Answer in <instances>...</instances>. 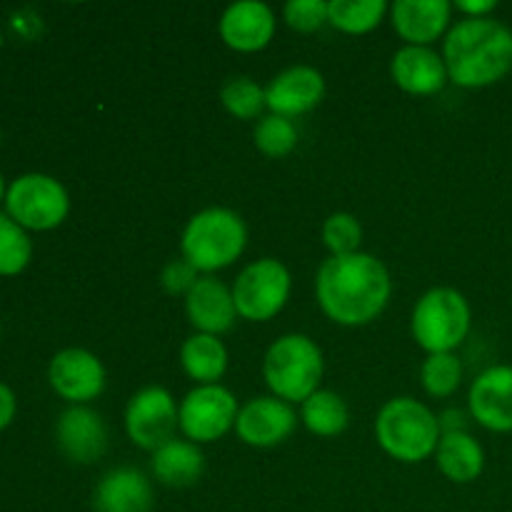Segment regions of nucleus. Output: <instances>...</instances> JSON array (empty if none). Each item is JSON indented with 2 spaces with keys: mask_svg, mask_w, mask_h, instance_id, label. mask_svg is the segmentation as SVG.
Here are the masks:
<instances>
[{
  "mask_svg": "<svg viewBox=\"0 0 512 512\" xmlns=\"http://www.w3.org/2000/svg\"><path fill=\"white\" fill-rule=\"evenodd\" d=\"M375 435L390 458L400 463H420L435 453L443 430L428 405L415 398H393L380 408Z\"/></svg>",
  "mask_w": 512,
  "mask_h": 512,
  "instance_id": "obj_3",
  "label": "nucleus"
},
{
  "mask_svg": "<svg viewBox=\"0 0 512 512\" xmlns=\"http://www.w3.org/2000/svg\"><path fill=\"white\" fill-rule=\"evenodd\" d=\"M290 298V273L280 260L263 258L250 263L233 285L235 310L240 318L263 323L275 318Z\"/></svg>",
  "mask_w": 512,
  "mask_h": 512,
  "instance_id": "obj_8",
  "label": "nucleus"
},
{
  "mask_svg": "<svg viewBox=\"0 0 512 512\" xmlns=\"http://www.w3.org/2000/svg\"><path fill=\"white\" fill-rule=\"evenodd\" d=\"M183 370L200 385H215L228 370V350L218 335L195 333L180 348Z\"/></svg>",
  "mask_w": 512,
  "mask_h": 512,
  "instance_id": "obj_23",
  "label": "nucleus"
},
{
  "mask_svg": "<svg viewBox=\"0 0 512 512\" xmlns=\"http://www.w3.org/2000/svg\"><path fill=\"white\" fill-rule=\"evenodd\" d=\"M198 280V270L188 263V260H170L163 268V275H160V283L168 290L170 295H188L190 288Z\"/></svg>",
  "mask_w": 512,
  "mask_h": 512,
  "instance_id": "obj_32",
  "label": "nucleus"
},
{
  "mask_svg": "<svg viewBox=\"0 0 512 512\" xmlns=\"http://www.w3.org/2000/svg\"><path fill=\"white\" fill-rule=\"evenodd\" d=\"M315 293L323 313L340 325H368L390 300L388 268L370 253L330 255L318 270Z\"/></svg>",
  "mask_w": 512,
  "mask_h": 512,
  "instance_id": "obj_1",
  "label": "nucleus"
},
{
  "mask_svg": "<svg viewBox=\"0 0 512 512\" xmlns=\"http://www.w3.org/2000/svg\"><path fill=\"white\" fill-rule=\"evenodd\" d=\"M185 310H188L190 323L198 328V333L220 335L233 328L238 310H235L233 290L225 288L213 275L195 280L190 293L185 295Z\"/></svg>",
  "mask_w": 512,
  "mask_h": 512,
  "instance_id": "obj_17",
  "label": "nucleus"
},
{
  "mask_svg": "<svg viewBox=\"0 0 512 512\" xmlns=\"http://www.w3.org/2000/svg\"><path fill=\"white\" fill-rule=\"evenodd\" d=\"M470 415L493 433L512 430V368L493 365L470 385Z\"/></svg>",
  "mask_w": 512,
  "mask_h": 512,
  "instance_id": "obj_13",
  "label": "nucleus"
},
{
  "mask_svg": "<svg viewBox=\"0 0 512 512\" xmlns=\"http://www.w3.org/2000/svg\"><path fill=\"white\" fill-rule=\"evenodd\" d=\"M95 512H150L153 488L135 468H115L103 475L93 493Z\"/></svg>",
  "mask_w": 512,
  "mask_h": 512,
  "instance_id": "obj_19",
  "label": "nucleus"
},
{
  "mask_svg": "<svg viewBox=\"0 0 512 512\" xmlns=\"http://www.w3.org/2000/svg\"><path fill=\"white\" fill-rule=\"evenodd\" d=\"M8 215L25 230H53L68 218L70 198L63 183L45 173H25L5 195Z\"/></svg>",
  "mask_w": 512,
  "mask_h": 512,
  "instance_id": "obj_7",
  "label": "nucleus"
},
{
  "mask_svg": "<svg viewBox=\"0 0 512 512\" xmlns=\"http://www.w3.org/2000/svg\"><path fill=\"white\" fill-rule=\"evenodd\" d=\"M55 435H58V445L65 458L80 465L95 463L108 450L105 420L85 405H73V408L65 410L60 415Z\"/></svg>",
  "mask_w": 512,
  "mask_h": 512,
  "instance_id": "obj_14",
  "label": "nucleus"
},
{
  "mask_svg": "<svg viewBox=\"0 0 512 512\" xmlns=\"http://www.w3.org/2000/svg\"><path fill=\"white\" fill-rule=\"evenodd\" d=\"M448 78L460 88H485L512 70V30L495 18H465L443 45Z\"/></svg>",
  "mask_w": 512,
  "mask_h": 512,
  "instance_id": "obj_2",
  "label": "nucleus"
},
{
  "mask_svg": "<svg viewBox=\"0 0 512 512\" xmlns=\"http://www.w3.org/2000/svg\"><path fill=\"white\" fill-rule=\"evenodd\" d=\"M325 80L310 65H293L275 75L265 88V105L275 115L293 118L313 110L323 100Z\"/></svg>",
  "mask_w": 512,
  "mask_h": 512,
  "instance_id": "obj_15",
  "label": "nucleus"
},
{
  "mask_svg": "<svg viewBox=\"0 0 512 512\" xmlns=\"http://www.w3.org/2000/svg\"><path fill=\"white\" fill-rule=\"evenodd\" d=\"M283 15L290 28L310 33V30H318L320 25L328 23V3H323V0H288Z\"/></svg>",
  "mask_w": 512,
  "mask_h": 512,
  "instance_id": "obj_31",
  "label": "nucleus"
},
{
  "mask_svg": "<svg viewBox=\"0 0 512 512\" xmlns=\"http://www.w3.org/2000/svg\"><path fill=\"white\" fill-rule=\"evenodd\" d=\"M415 343L433 353H453L470 330V305L455 288H433L418 300L410 318Z\"/></svg>",
  "mask_w": 512,
  "mask_h": 512,
  "instance_id": "obj_6",
  "label": "nucleus"
},
{
  "mask_svg": "<svg viewBox=\"0 0 512 512\" xmlns=\"http://www.w3.org/2000/svg\"><path fill=\"white\" fill-rule=\"evenodd\" d=\"M220 100H223L225 110L240 120L258 118L260 110L265 108V88H260L253 78L248 75H238L230 78L220 90Z\"/></svg>",
  "mask_w": 512,
  "mask_h": 512,
  "instance_id": "obj_28",
  "label": "nucleus"
},
{
  "mask_svg": "<svg viewBox=\"0 0 512 512\" xmlns=\"http://www.w3.org/2000/svg\"><path fill=\"white\" fill-rule=\"evenodd\" d=\"M348 405L333 390H318L303 403V423L320 438H333L348 428Z\"/></svg>",
  "mask_w": 512,
  "mask_h": 512,
  "instance_id": "obj_24",
  "label": "nucleus"
},
{
  "mask_svg": "<svg viewBox=\"0 0 512 512\" xmlns=\"http://www.w3.org/2000/svg\"><path fill=\"white\" fill-rule=\"evenodd\" d=\"M275 13L260 0H238L228 5L220 18V38L240 53L263 50L273 40Z\"/></svg>",
  "mask_w": 512,
  "mask_h": 512,
  "instance_id": "obj_16",
  "label": "nucleus"
},
{
  "mask_svg": "<svg viewBox=\"0 0 512 512\" xmlns=\"http://www.w3.org/2000/svg\"><path fill=\"white\" fill-rule=\"evenodd\" d=\"M298 418H295L293 405L275 395L253 398L238 410L235 420V433L243 443L253 448H273L293 435Z\"/></svg>",
  "mask_w": 512,
  "mask_h": 512,
  "instance_id": "obj_11",
  "label": "nucleus"
},
{
  "mask_svg": "<svg viewBox=\"0 0 512 512\" xmlns=\"http://www.w3.org/2000/svg\"><path fill=\"white\" fill-rule=\"evenodd\" d=\"M455 8L468 15V18H488L498 8V3L495 0H458Z\"/></svg>",
  "mask_w": 512,
  "mask_h": 512,
  "instance_id": "obj_33",
  "label": "nucleus"
},
{
  "mask_svg": "<svg viewBox=\"0 0 512 512\" xmlns=\"http://www.w3.org/2000/svg\"><path fill=\"white\" fill-rule=\"evenodd\" d=\"M33 245L23 225L0 213V275H18L28 268Z\"/></svg>",
  "mask_w": 512,
  "mask_h": 512,
  "instance_id": "obj_26",
  "label": "nucleus"
},
{
  "mask_svg": "<svg viewBox=\"0 0 512 512\" xmlns=\"http://www.w3.org/2000/svg\"><path fill=\"white\" fill-rule=\"evenodd\" d=\"M385 13H388L385 0H330L328 3V23L353 35L373 30Z\"/></svg>",
  "mask_w": 512,
  "mask_h": 512,
  "instance_id": "obj_25",
  "label": "nucleus"
},
{
  "mask_svg": "<svg viewBox=\"0 0 512 512\" xmlns=\"http://www.w3.org/2000/svg\"><path fill=\"white\" fill-rule=\"evenodd\" d=\"M255 145L268 158H283L298 145V128L290 118L270 113L255 128Z\"/></svg>",
  "mask_w": 512,
  "mask_h": 512,
  "instance_id": "obj_29",
  "label": "nucleus"
},
{
  "mask_svg": "<svg viewBox=\"0 0 512 512\" xmlns=\"http://www.w3.org/2000/svg\"><path fill=\"white\" fill-rule=\"evenodd\" d=\"M238 400L223 385H198L185 395L178 410V425L185 438L198 443H213L223 438L238 420Z\"/></svg>",
  "mask_w": 512,
  "mask_h": 512,
  "instance_id": "obj_9",
  "label": "nucleus"
},
{
  "mask_svg": "<svg viewBox=\"0 0 512 512\" xmlns=\"http://www.w3.org/2000/svg\"><path fill=\"white\" fill-rule=\"evenodd\" d=\"M203 468V453L190 440H168L153 455L155 478L163 485H170V488H188V485L198 483L200 475H203Z\"/></svg>",
  "mask_w": 512,
  "mask_h": 512,
  "instance_id": "obj_22",
  "label": "nucleus"
},
{
  "mask_svg": "<svg viewBox=\"0 0 512 512\" xmlns=\"http://www.w3.org/2000/svg\"><path fill=\"white\" fill-rule=\"evenodd\" d=\"M48 380L60 398L80 405L103 393L105 368L90 350L65 348L50 360Z\"/></svg>",
  "mask_w": 512,
  "mask_h": 512,
  "instance_id": "obj_12",
  "label": "nucleus"
},
{
  "mask_svg": "<svg viewBox=\"0 0 512 512\" xmlns=\"http://www.w3.org/2000/svg\"><path fill=\"white\" fill-rule=\"evenodd\" d=\"M15 418V395L8 385L0 383V430L8 428Z\"/></svg>",
  "mask_w": 512,
  "mask_h": 512,
  "instance_id": "obj_34",
  "label": "nucleus"
},
{
  "mask_svg": "<svg viewBox=\"0 0 512 512\" xmlns=\"http://www.w3.org/2000/svg\"><path fill=\"white\" fill-rule=\"evenodd\" d=\"M248 228L230 208H205L183 230V258L200 273L228 268L243 255Z\"/></svg>",
  "mask_w": 512,
  "mask_h": 512,
  "instance_id": "obj_4",
  "label": "nucleus"
},
{
  "mask_svg": "<svg viewBox=\"0 0 512 512\" xmlns=\"http://www.w3.org/2000/svg\"><path fill=\"white\" fill-rule=\"evenodd\" d=\"M450 10L453 5L448 0H398L390 8V18L408 45H428L448 28Z\"/></svg>",
  "mask_w": 512,
  "mask_h": 512,
  "instance_id": "obj_20",
  "label": "nucleus"
},
{
  "mask_svg": "<svg viewBox=\"0 0 512 512\" xmlns=\"http://www.w3.org/2000/svg\"><path fill=\"white\" fill-rule=\"evenodd\" d=\"M178 405L165 388L150 385L138 390L125 408V430L138 448L158 450L178 430Z\"/></svg>",
  "mask_w": 512,
  "mask_h": 512,
  "instance_id": "obj_10",
  "label": "nucleus"
},
{
  "mask_svg": "<svg viewBox=\"0 0 512 512\" xmlns=\"http://www.w3.org/2000/svg\"><path fill=\"white\" fill-rule=\"evenodd\" d=\"M463 378V365L453 353H433L420 368V380L428 395L433 398H448L458 390Z\"/></svg>",
  "mask_w": 512,
  "mask_h": 512,
  "instance_id": "obj_27",
  "label": "nucleus"
},
{
  "mask_svg": "<svg viewBox=\"0 0 512 512\" xmlns=\"http://www.w3.org/2000/svg\"><path fill=\"white\" fill-rule=\"evenodd\" d=\"M323 240L333 255L358 253V245L363 240V228H360L355 215L333 213L323 225Z\"/></svg>",
  "mask_w": 512,
  "mask_h": 512,
  "instance_id": "obj_30",
  "label": "nucleus"
},
{
  "mask_svg": "<svg viewBox=\"0 0 512 512\" xmlns=\"http://www.w3.org/2000/svg\"><path fill=\"white\" fill-rule=\"evenodd\" d=\"M263 375L275 398L285 403H305L310 395L318 393L323 353L308 335H283L265 353Z\"/></svg>",
  "mask_w": 512,
  "mask_h": 512,
  "instance_id": "obj_5",
  "label": "nucleus"
},
{
  "mask_svg": "<svg viewBox=\"0 0 512 512\" xmlns=\"http://www.w3.org/2000/svg\"><path fill=\"white\" fill-rule=\"evenodd\" d=\"M390 75L410 95H433L448 80L443 55L428 45H405L390 60Z\"/></svg>",
  "mask_w": 512,
  "mask_h": 512,
  "instance_id": "obj_18",
  "label": "nucleus"
},
{
  "mask_svg": "<svg viewBox=\"0 0 512 512\" xmlns=\"http://www.w3.org/2000/svg\"><path fill=\"white\" fill-rule=\"evenodd\" d=\"M435 458H438L440 473L460 485L478 480L485 468L483 448L468 430H450L440 435Z\"/></svg>",
  "mask_w": 512,
  "mask_h": 512,
  "instance_id": "obj_21",
  "label": "nucleus"
},
{
  "mask_svg": "<svg viewBox=\"0 0 512 512\" xmlns=\"http://www.w3.org/2000/svg\"><path fill=\"white\" fill-rule=\"evenodd\" d=\"M5 195H8V190H5V180L3 175H0V200H5Z\"/></svg>",
  "mask_w": 512,
  "mask_h": 512,
  "instance_id": "obj_35",
  "label": "nucleus"
}]
</instances>
